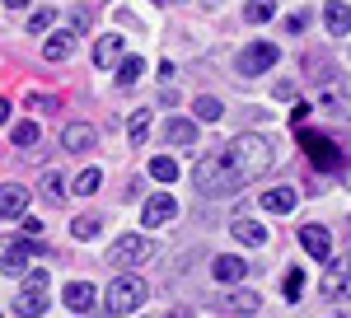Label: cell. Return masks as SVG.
<instances>
[{"label":"cell","instance_id":"f546056e","mask_svg":"<svg viewBox=\"0 0 351 318\" xmlns=\"http://www.w3.org/2000/svg\"><path fill=\"white\" fill-rule=\"evenodd\" d=\"M38 122H19V127H14V145H24V150H33V145H38Z\"/></svg>","mask_w":351,"mask_h":318},{"label":"cell","instance_id":"d590c367","mask_svg":"<svg viewBox=\"0 0 351 318\" xmlns=\"http://www.w3.org/2000/svg\"><path fill=\"white\" fill-rule=\"evenodd\" d=\"M66 33L75 38V33H84V14H71V24H66Z\"/></svg>","mask_w":351,"mask_h":318},{"label":"cell","instance_id":"277c9868","mask_svg":"<svg viewBox=\"0 0 351 318\" xmlns=\"http://www.w3.org/2000/svg\"><path fill=\"white\" fill-rule=\"evenodd\" d=\"M47 309V271L43 267H33L24 281V291H19V299H14V314L19 318H38Z\"/></svg>","mask_w":351,"mask_h":318},{"label":"cell","instance_id":"ab89813d","mask_svg":"<svg viewBox=\"0 0 351 318\" xmlns=\"http://www.w3.org/2000/svg\"><path fill=\"white\" fill-rule=\"evenodd\" d=\"M160 5H169V0H160Z\"/></svg>","mask_w":351,"mask_h":318},{"label":"cell","instance_id":"9a60e30c","mask_svg":"<svg viewBox=\"0 0 351 318\" xmlns=\"http://www.w3.org/2000/svg\"><path fill=\"white\" fill-rule=\"evenodd\" d=\"M94 299H99V295H94L89 281H71V286H66V309H75V314H89Z\"/></svg>","mask_w":351,"mask_h":318},{"label":"cell","instance_id":"e0dca14e","mask_svg":"<svg viewBox=\"0 0 351 318\" xmlns=\"http://www.w3.org/2000/svg\"><path fill=\"white\" fill-rule=\"evenodd\" d=\"M112 61H122V33H104L94 42V66H112Z\"/></svg>","mask_w":351,"mask_h":318},{"label":"cell","instance_id":"5bb4252c","mask_svg":"<svg viewBox=\"0 0 351 318\" xmlns=\"http://www.w3.org/2000/svg\"><path fill=\"white\" fill-rule=\"evenodd\" d=\"M324 24H328V33H332V38H347V33H351V5H342V0H328Z\"/></svg>","mask_w":351,"mask_h":318},{"label":"cell","instance_id":"6da1fadb","mask_svg":"<svg viewBox=\"0 0 351 318\" xmlns=\"http://www.w3.org/2000/svg\"><path fill=\"white\" fill-rule=\"evenodd\" d=\"M271 164H276V155H271L267 136L243 132V136H234L220 155L202 159L192 178H197V187H202L206 197H234V192H243L253 178H263Z\"/></svg>","mask_w":351,"mask_h":318},{"label":"cell","instance_id":"1f68e13d","mask_svg":"<svg viewBox=\"0 0 351 318\" xmlns=\"http://www.w3.org/2000/svg\"><path fill=\"white\" fill-rule=\"evenodd\" d=\"M28 108H33V112H56L61 103H56L52 94H28Z\"/></svg>","mask_w":351,"mask_h":318},{"label":"cell","instance_id":"74e56055","mask_svg":"<svg viewBox=\"0 0 351 318\" xmlns=\"http://www.w3.org/2000/svg\"><path fill=\"white\" fill-rule=\"evenodd\" d=\"M169 318H192V314H188V309H173V314H169Z\"/></svg>","mask_w":351,"mask_h":318},{"label":"cell","instance_id":"836d02e7","mask_svg":"<svg viewBox=\"0 0 351 318\" xmlns=\"http://www.w3.org/2000/svg\"><path fill=\"white\" fill-rule=\"evenodd\" d=\"M304 24H309L304 14H291V19H286V33H304Z\"/></svg>","mask_w":351,"mask_h":318},{"label":"cell","instance_id":"8fae6325","mask_svg":"<svg viewBox=\"0 0 351 318\" xmlns=\"http://www.w3.org/2000/svg\"><path fill=\"white\" fill-rule=\"evenodd\" d=\"M211 276H216L220 286H239L243 276H248V262H243V258H234V253H225V258H216V262H211Z\"/></svg>","mask_w":351,"mask_h":318},{"label":"cell","instance_id":"3957f363","mask_svg":"<svg viewBox=\"0 0 351 318\" xmlns=\"http://www.w3.org/2000/svg\"><path fill=\"white\" fill-rule=\"evenodd\" d=\"M141 304H145V286L136 276H117L108 291H104V309L108 314H136Z\"/></svg>","mask_w":351,"mask_h":318},{"label":"cell","instance_id":"ac0fdd59","mask_svg":"<svg viewBox=\"0 0 351 318\" xmlns=\"http://www.w3.org/2000/svg\"><path fill=\"white\" fill-rule=\"evenodd\" d=\"M230 234L239 238V243H248V248H263V243H267V230H263V225H253V220H234V225H230Z\"/></svg>","mask_w":351,"mask_h":318},{"label":"cell","instance_id":"7a4b0ae2","mask_svg":"<svg viewBox=\"0 0 351 318\" xmlns=\"http://www.w3.org/2000/svg\"><path fill=\"white\" fill-rule=\"evenodd\" d=\"M155 258V243L150 238H141V234H122L117 243L108 248V262L117 267V271H132V267H145Z\"/></svg>","mask_w":351,"mask_h":318},{"label":"cell","instance_id":"f1b7e54d","mask_svg":"<svg viewBox=\"0 0 351 318\" xmlns=\"http://www.w3.org/2000/svg\"><path fill=\"white\" fill-rule=\"evenodd\" d=\"M127 136H132V145H141L150 136V112H136L132 122H127Z\"/></svg>","mask_w":351,"mask_h":318},{"label":"cell","instance_id":"d6a6232c","mask_svg":"<svg viewBox=\"0 0 351 318\" xmlns=\"http://www.w3.org/2000/svg\"><path fill=\"white\" fill-rule=\"evenodd\" d=\"M47 24H52V10H38V14L28 19V33L38 38V33H43V28H47Z\"/></svg>","mask_w":351,"mask_h":318},{"label":"cell","instance_id":"ba28073f","mask_svg":"<svg viewBox=\"0 0 351 318\" xmlns=\"http://www.w3.org/2000/svg\"><path fill=\"white\" fill-rule=\"evenodd\" d=\"M332 262V258H328ZM324 295L328 299H351V262H332L324 271Z\"/></svg>","mask_w":351,"mask_h":318},{"label":"cell","instance_id":"30bf717a","mask_svg":"<svg viewBox=\"0 0 351 318\" xmlns=\"http://www.w3.org/2000/svg\"><path fill=\"white\" fill-rule=\"evenodd\" d=\"M178 215V201L169 197V192H155L145 206H141V225H164V220H173Z\"/></svg>","mask_w":351,"mask_h":318},{"label":"cell","instance_id":"7402d4cb","mask_svg":"<svg viewBox=\"0 0 351 318\" xmlns=\"http://www.w3.org/2000/svg\"><path fill=\"white\" fill-rule=\"evenodd\" d=\"M150 178H155V183H173V178H178V159L155 155L150 159Z\"/></svg>","mask_w":351,"mask_h":318},{"label":"cell","instance_id":"d6986e66","mask_svg":"<svg viewBox=\"0 0 351 318\" xmlns=\"http://www.w3.org/2000/svg\"><path fill=\"white\" fill-rule=\"evenodd\" d=\"M71 52H75V38H71L66 28H61V33H52V38L43 42V56H47V61H66Z\"/></svg>","mask_w":351,"mask_h":318},{"label":"cell","instance_id":"ffe728a7","mask_svg":"<svg viewBox=\"0 0 351 318\" xmlns=\"http://www.w3.org/2000/svg\"><path fill=\"white\" fill-rule=\"evenodd\" d=\"M164 136H169V145H192V140H197V122H188V117H173V122L164 127Z\"/></svg>","mask_w":351,"mask_h":318},{"label":"cell","instance_id":"9c48e42d","mask_svg":"<svg viewBox=\"0 0 351 318\" xmlns=\"http://www.w3.org/2000/svg\"><path fill=\"white\" fill-rule=\"evenodd\" d=\"M300 243H304V253L319 258V262L332 258V234H328L324 225H304V230H300Z\"/></svg>","mask_w":351,"mask_h":318},{"label":"cell","instance_id":"603a6c76","mask_svg":"<svg viewBox=\"0 0 351 318\" xmlns=\"http://www.w3.org/2000/svg\"><path fill=\"white\" fill-rule=\"evenodd\" d=\"M141 75H145V61L141 56H122L117 61V84H136Z\"/></svg>","mask_w":351,"mask_h":318},{"label":"cell","instance_id":"44dd1931","mask_svg":"<svg viewBox=\"0 0 351 318\" xmlns=\"http://www.w3.org/2000/svg\"><path fill=\"white\" fill-rule=\"evenodd\" d=\"M295 187H271V192H263V206L267 211H295Z\"/></svg>","mask_w":351,"mask_h":318},{"label":"cell","instance_id":"5b68a950","mask_svg":"<svg viewBox=\"0 0 351 318\" xmlns=\"http://www.w3.org/2000/svg\"><path fill=\"white\" fill-rule=\"evenodd\" d=\"M300 145L309 150V159H314L319 169H337V164H342V150H337L328 136H319V132H304V127H300Z\"/></svg>","mask_w":351,"mask_h":318},{"label":"cell","instance_id":"52a82bcc","mask_svg":"<svg viewBox=\"0 0 351 318\" xmlns=\"http://www.w3.org/2000/svg\"><path fill=\"white\" fill-rule=\"evenodd\" d=\"M276 47L271 42H253V47H243L239 52V75H263V71H271L276 66Z\"/></svg>","mask_w":351,"mask_h":318},{"label":"cell","instance_id":"8992f818","mask_svg":"<svg viewBox=\"0 0 351 318\" xmlns=\"http://www.w3.org/2000/svg\"><path fill=\"white\" fill-rule=\"evenodd\" d=\"M33 258H43V243L24 234V243H10V248H5V258H0V271L19 276V271H28V262H33Z\"/></svg>","mask_w":351,"mask_h":318},{"label":"cell","instance_id":"2e32d148","mask_svg":"<svg viewBox=\"0 0 351 318\" xmlns=\"http://www.w3.org/2000/svg\"><path fill=\"white\" fill-rule=\"evenodd\" d=\"M220 309H225V314H234V318L258 314V295H253V291H230L225 299H220Z\"/></svg>","mask_w":351,"mask_h":318},{"label":"cell","instance_id":"d4e9b609","mask_svg":"<svg viewBox=\"0 0 351 318\" xmlns=\"http://www.w3.org/2000/svg\"><path fill=\"white\" fill-rule=\"evenodd\" d=\"M271 14H276L271 0H248V5H243V19H248V24H267Z\"/></svg>","mask_w":351,"mask_h":318},{"label":"cell","instance_id":"4316f807","mask_svg":"<svg viewBox=\"0 0 351 318\" xmlns=\"http://www.w3.org/2000/svg\"><path fill=\"white\" fill-rule=\"evenodd\" d=\"M99 187H104V173H99V169H84L80 178H75V187H71V192H80V197H94Z\"/></svg>","mask_w":351,"mask_h":318},{"label":"cell","instance_id":"4dcf8cb0","mask_svg":"<svg viewBox=\"0 0 351 318\" xmlns=\"http://www.w3.org/2000/svg\"><path fill=\"white\" fill-rule=\"evenodd\" d=\"M61 173H43V197H47V201H66V192H61Z\"/></svg>","mask_w":351,"mask_h":318},{"label":"cell","instance_id":"83f0119b","mask_svg":"<svg viewBox=\"0 0 351 318\" xmlns=\"http://www.w3.org/2000/svg\"><path fill=\"white\" fill-rule=\"evenodd\" d=\"M281 291H286V299H300V295H304V271H300V267H291V271L281 276Z\"/></svg>","mask_w":351,"mask_h":318},{"label":"cell","instance_id":"8d00e7d4","mask_svg":"<svg viewBox=\"0 0 351 318\" xmlns=\"http://www.w3.org/2000/svg\"><path fill=\"white\" fill-rule=\"evenodd\" d=\"M5 122H10V103L0 99V127H5Z\"/></svg>","mask_w":351,"mask_h":318},{"label":"cell","instance_id":"7c38bea8","mask_svg":"<svg viewBox=\"0 0 351 318\" xmlns=\"http://www.w3.org/2000/svg\"><path fill=\"white\" fill-rule=\"evenodd\" d=\"M24 211H28V187H19V183L0 187V220H19Z\"/></svg>","mask_w":351,"mask_h":318},{"label":"cell","instance_id":"cb8c5ba5","mask_svg":"<svg viewBox=\"0 0 351 318\" xmlns=\"http://www.w3.org/2000/svg\"><path fill=\"white\" fill-rule=\"evenodd\" d=\"M192 112H197L202 122H220V117H225V108H220V99H211V94H202V99L192 103Z\"/></svg>","mask_w":351,"mask_h":318},{"label":"cell","instance_id":"4fadbf2b","mask_svg":"<svg viewBox=\"0 0 351 318\" xmlns=\"http://www.w3.org/2000/svg\"><path fill=\"white\" fill-rule=\"evenodd\" d=\"M61 150H66V155L94 150V127H84V122H71V127L61 132Z\"/></svg>","mask_w":351,"mask_h":318},{"label":"cell","instance_id":"484cf974","mask_svg":"<svg viewBox=\"0 0 351 318\" xmlns=\"http://www.w3.org/2000/svg\"><path fill=\"white\" fill-rule=\"evenodd\" d=\"M99 230H104L99 215H75V220H71V234H75V238H94Z\"/></svg>","mask_w":351,"mask_h":318},{"label":"cell","instance_id":"f35d334b","mask_svg":"<svg viewBox=\"0 0 351 318\" xmlns=\"http://www.w3.org/2000/svg\"><path fill=\"white\" fill-rule=\"evenodd\" d=\"M5 5H14V10H24V5H28V0H5Z\"/></svg>","mask_w":351,"mask_h":318},{"label":"cell","instance_id":"e575fe53","mask_svg":"<svg viewBox=\"0 0 351 318\" xmlns=\"http://www.w3.org/2000/svg\"><path fill=\"white\" fill-rule=\"evenodd\" d=\"M24 234H28V238H38V234H43V225H38L33 215H24Z\"/></svg>","mask_w":351,"mask_h":318}]
</instances>
